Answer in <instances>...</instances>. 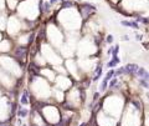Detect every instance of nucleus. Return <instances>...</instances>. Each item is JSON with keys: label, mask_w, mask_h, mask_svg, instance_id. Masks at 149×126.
I'll return each mask as SVG.
<instances>
[{"label": "nucleus", "mask_w": 149, "mask_h": 126, "mask_svg": "<svg viewBox=\"0 0 149 126\" xmlns=\"http://www.w3.org/2000/svg\"><path fill=\"white\" fill-rule=\"evenodd\" d=\"M101 73H102V69H101V66H98L97 67V70H96V74H94V78H93V80L96 81V80L100 79V76H101Z\"/></svg>", "instance_id": "obj_6"}, {"label": "nucleus", "mask_w": 149, "mask_h": 126, "mask_svg": "<svg viewBox=\"0 0 149 126\" xmlns=\"http://www.w3.org/2000/svg\"><path fill=\"white\" fill-rule=\"evenodd\" d=\"M132 104H133L134 106H135V109H137V110H139V109H140V106H139L138 101H132Z\"/></svg>", "instance_id": "obj_11"}, {"label": "nucleus", "mask_w": 149, "mask_h": 126, "mask_svg": "<svg viewBox=\"0 0 149 126\" xmlns=\"http://www.w3.org/2000/svg\"><path fill=\"white\" fill-rule=\"evenodd\" d=\"M123 25L126 26H132V28H138V24L137 23H132V21H122Z\"/></svg>", "instance_id": "obj_5"}, {"label": "nucleus", "mask_w": 149, "mask_h": 126, "mask_svg": "<svg viewBox=\"0 0 149 126\" xmlns=\"http://www.w3.org/2000/svg\"><path fill=\"white\" fill-rule=\"evenodd\" d=\"M107 41H108V43H112V41H113V38H112V36L109 35V36L107 38Z\"/></svg>", "instance_id": "obj_12"}, {"label": "nucleus", "mask_w": 149, "mask_h": 126, "mask_svg": "<svg viewBox=\"0 0 149 126\" xmlns=\"http://www.w3.org/2000/svg\"><path fill=\"white\" fill-rule=\"evenodd\" d=\"M26 115H28V111L26 110H24V109H20V110H19V116H20V117H25Z\"/></svg>", "instance_id": "obj_9"}, {"label": "nucleus", "mask_w": 149, "mask_h": 126, "mask_svg": "<svg viewBox=\"0 0 149 126\" xmlns=\"http://www.w3.org/2000/svg\"><path fill=\"white\" fill-rule=\"evenodd\" d=\"M22 126H26V125H22Z\"/></svg>", "instance_id": "obj_13"}, {"label": "nucleus", "mask_w": 149, "mask_h": 126, "mask_svg": "<svg viewBox=\"0 0 149 126\" xmlns=\"http://www.w3.org/2000/svg\"><path fill=\"white\" fill-rule=\"evenodd\" d=\"M28 102H29V100H28V91H25V93H24V96H22V99H21V104L26 105Z\"/></svg>", "instance_id": "obj_8"}, {"label": "nucleus", "mask_w": 149, "mask_h": 126, "mask_svg": "<svg viewBox=\"0 0 149 126\" xmlns=\"http://www.w3.org/2000/svg\"><path fill=\"white\" fill-rule=\"evenodd\" d=\"M116 84H117V79H113L112 81H111V84H109V87H113Z\"/></svg>", "instance_id": "obj_10"}, {"label": "nucleus", "mask_w": 149, "mask_h": 126, "mask_svg": "<svg viewBox=\"0 0 149 126\" xmlns=\"http://www.w3.org/2000/svg\"><path fill=\"white\" fill-rule=\"evenodd\" d=\"M118 63H119V59L117 58V56H113V60H112L111 63H108V66H109V67H112V66L117 65Z\"/></svg>", "instance_id": "obj_7"}, {"label": "nucleus", "mask_w": 149, "mask_h": 126, "mask_svg": "<svg viewBox=\"0 0 149 126\" xmlns=\"http://www.w3.org/2000/svg\"><path fill=\"white\" fill-rule=\"evenodd\" d=\"M126 73H129V74H133V73H137L138 71V65H135V64H128L126 67Z\"/></svg>", "instance_id": "obj_1"}, {"label": "nucleus", "mask_w": 149, "mask_h": 126, "mask_svg": "<svg viewBox=\"0 0 149 126\" xmlns=\"http://www.w3.org/2000/svg\"><path fill=\"white\" fill-rule=\"evenodd\" d=\"M109 80H111V79H109V78L106 75V78H104V80H103V82H102V85H101V91H104V90L107 89V82H108Z\"/></svg>", "instance_id": "obj_4"}, {"label": "nucleus", "mask_w": 149, "mask_h": 126, "mask_svg": "<svg viewBox=\"0 0 149 126\" xmlns=\"http://www.w3.org/2000/svg\"><path fill=\"white\" fill-rule=\"evenodd\" d=\"M137 75L140 76V78H144V79H148L149 80V74L143 69V67H139L138 71H137Z\"/></svg>", "instance_id": "obj_3"}, {"label": "nucleus", "mask_w": 149, "mask_h": 126, "mask_svg": "<svg viewBox=\"0 0 149 126\" xmlns=\"http://www.w3.org/2000/svg\"><path fill=\"white\" fill-rule=\"evenodd\" d=\"M15 54H16V56H17V58H21V59H24V58H25V55H26V47H24V46L17 47Z\"/></svg>", "instance_id": "obj_2"}]
</instances>
